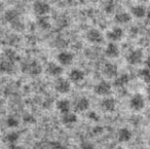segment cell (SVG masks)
<instances>
[{
	"label": "cell",
	"mask_w": 150,
	"mask_h": 149,
	"mask_svg": "<svg viewBox=\"0 0 150 149\" xmlns=\"http://www.w3.org/2000/svg\"><path fill=\"white\" fill-rule=\"evenodd\" d=\"M144 58V54L143 50L141 48H136L127 54V56L125 57V60L132 66H136V65H139L142 63Z\"/></svg>",
	"instance_id": "obj_3"
},
{
	"label": "cell",
	"mask_w": 150,
	"mask_h": 149,
	"mask_svg": "<svg viewBox=\"0 0 150 149\" xmlns=\"http://www.w3.org/2000/svg\"><path fill=\"white\" fill-rule=\"evenodd\" d=\"M123 35H125V33H123L122 28L116 26V27L112 28L111 30L107 31L106 38L110 42H113V43H115V42H117V41H120V40L123 38Z\"/></svg>",
	"instance_id": "obj_10"
},
{
	"label": "cell",
	"mask_w": 150,
	"mask_h": 149,
	"mask_svg": "<svg viewBox=\"0 0 150 149\" xmlns=\"http://www.w3.org/2000/svg\"><path fill=\"white\" fill-rule=\"evenodd\" d=\"M86 39L88 42L94 44H99L102 43L103 40H104V36H103L102 32L100 30L96 29V28H92L86 32Z\"/></svg>",
	"instance_id": "obj_8"
},
{
	"label": "cell",
	"mask_w": 150,
	"mask_h": 149,
	"mask_svg": "<svg viewBox=\"0 0 150 149\" xmlns=\"http://www.w3.org/2000/svg\"><path fill=\"white\" fill-rule=\"evenodd\" d=\"M23 120H24V122H25V123H35V122H36L35 117H34V116L32 115V114H30V113L24 114Z\"/></svg>",
	"instance_id": "obj_31"
},
{
	"label": "cell",
	"mask_w": 150,
	"mask_h": 149,
	"mask_svg": "<svg viewBox=\"0 0 150 149\" xmlns=\"http://www.w3.org/2000/svg\"><path fill=\"white\" fill-rule=\"evenodd\" d=\"M91 106L90 100L86 97H78L73 103V108L76 112H84L88 110Z\"/></svg>",
	"instance_id": "obj_12"
},
{
	"label": "cell",
	"mask_w": 150,
	"mask_h": 149,
	"mask_svg": "<svg viewBox=\"0 0 150 149\" xmlns=\"http://www.w3.org/2000/svg\"><path fill=\"white\" fill-rule=\"evenodd\" d=\"M104 9L107 13H111L113 11V9H114V3H113L112 1H108V2H106V5H105Z\"/></svg>",
	"instance_id": "obj_33"
},
{
	"label": "cell",
	"mask_w": 150,
	"mask_h": 149,
	"mask_svg": "<svg viewBox=\"0 0 150 149\" xmlns=\"http://www.w3.org/2000/svg\"><path fill=\"white\" fill-rule=\"evenodd\" d=\"M145 107V99L141 94H135L133 97L129 99V108L133 111L139 112L144 109Z\"/></svg>",
	"instance_id": "obj_4"
},
{
	"label": "cell",
	"mask_w": 150,
	"mask_h": 149,
	"mask_svg": "<svg viewBox=\"0 0 150 149\" xmlns=\"http://www.w3.org/2000/svg\"><path fill=\"white\" fill-rule=\"evenodd\" d=\"M115 149H123L122 147H117V148H115Z\"/></svg>",
	"instance_id": "obj_39"
},
{
	"label": "cell",
	"mask_w": 150,
	"mask_h": 149,
	"mask_svg": "<svg viewBox=\"0 0 150 149\" xmlns=\"http://www.w3.org/2000/svg\"><path fill=\"white\" fill-rule=\"evenodd\" d=\"M45 72L47 75L52 77H61V75L63 74L64 70H63V67L60 66L59 64L54 62H50L47 65H46V68H45Z\"/></svg>",
	"instance_id": "obj_11"
},
{
	"label": "cell",
	"mask_w": 150,
	"mask_h": 149,
	"mask_svg": "<svg viewBox=\"0 0 150 149\" xmlns=\"http://www.w3.org/2000/svg\"><path fill=\"white\" fill-rule=\"evenodd\" d=\"M56 108L59 112H61L62 114L69 113L71 110V103L68 99H60L57 101L56 103Z\"/></svg>",
	"instance_id": "obj_18"
},
{
	"label": "cell",
	"mask_w": 150,
	"mask_h": 149,
	"mask_svg": "<svg viewBox=\"0 0 150 149\" xmlns=\"http://www.w3.org/2000/svg\"><path fill=\"white\" fill-rule=\"evenodd\" d=\"M80 149H96V146L94 145V143L91 141H82L80 143Z\"/></svg>",
	"instance_id": "obj_30"
},
{
	"label": "cell",
	"mask_w": 150,
	"mask_h": 149,
	"mask_svg": "<svg viewBox=\"0 0 150 149\" xmlns=\"http://www.w3.org/2000/svg\"><path fill=\"white\" fill-rule=\"evenodd\" d=\"M105 56L109 59H115L119 56V48L116 43H113V42H109L107 44L106 48H105Z\"/></svg>",
	"instance_id": "obj_15"
},
{
	"label": "cell",
	"mask_w": 150,
	"mask_h": 149,
	"mask_svg": "<svg viewBox=\"0 0 150 149\" xmlns=\"http://www.w3.org/2000/svg\"><path fill=\"white\" fill-rule=\"evenodd\" d=\"M50 148L52 149H69L66 145L61 143L60 141H52V142H50Z\"/></svg>",
	"instance_id": "obj_29"
},
{
	"label": "cell",
	"mask_w": 150,
	"mask_h": 149,
	"mask_svg": "<svg viewBox=\"0 0 150 149\" xmlns=\"http://www.w3.org/2000/svg\"><path fill=\"white\" fill-rule=\"evenodd\" d=\"M129 76L127 73H122V74H118V76L114 79V87H125V85L129 83Z\"/></svg>",
	"instance_id": "obj_22"
},
{
	"label": "cell",
	"mask_w": 150,
	"mask_h": 149,
	"mask_svg": "<svg viewBox=\"0 0 150 149\" xmlns=\"http://www.w3.org/2000/svg\"><path fill=\"white\" fill-rule=\"evenodd\" d=\"M112 85L109 81L107 80H101L97 83L94 87V93L97 96H101V97H107L110 95Z\"/></svg>",
	"instance_id": "obj_2"
},
{
	"label": "cell",
	"mask_w": 150,
	"mask_h": 149,
	"mask_svg": "<svg viewBox=\"0 0 150 149\" xmlns=\"http://www.w3.org/2000/svg\"><path fill=\"white\" fill-rule=\"evenodd\" d=\"M147 17H148V19L150 20V6H149V9H147Z\"/></svg>",
	"instance_id": "obj_37"
},
{
	"label": "cell",
	"mask_w": 150,
	"mask_h": 149,
	"mask_svg": "<svg viewBox=\"0 0 150 149\" xmlns=\"http://www.w3.org/2000/svg\"><path fill=\"white\" fill-rule=\"evenodd\" d=\"M33 11L38 17H44L50 11V5L45 1H35L33 3Z\"/></svg>",
	"instance_id": "obj_9"
},
{
	"label": "cell",
	"mask_w": 150,
	"mask_h": 149,
	"mask_svg": "<svg viewBox=\"0 0 150 149\" xmlns=\"http://www.w3.org/2000/svg\"><path fill=\"white\" fill-rule=\"evenodd\" d=\"M20 139V134L18 132H11L8 134H6L3 138L5 143H9V145L16 144Z\"/></svg>",
	"instance_id": "obj_24"
},
{
	"label": "cell",
	"mask_w": 150,
	"mask_h": 149,
	"mask_svg": "<svg viewBox=\"0 0 150 149\" xmlns=\"http://www.w3.org/2000/svg\"><path fill=\"white\" fill-rule=\"evenodd\" d=\"M133 134L127 128H120L117 131V140L120 143H127L132 140Z\"/></svg>",
	"instance_id": "obj_17"
},
{
	"label": "cell",
	"mask_w": 150,
	"mask_h": 149,
	"mask_svg": "<svg viewBox=\"0 0 150 149\" xmlns=\"http://www.w3.org/2000/svg\"><path fill=\"white\" fill-rule=\"evenodd\" d=\"M54 89H56L57 93L61 94V95L68 94L71 89L70 81L68 79L64 78V77H59L54 82Z\"/></svg>",
	"instance_id": "obj_6"
},
{
	"label": "cell",
	"mask_w": 150,
	"mask_h": 149,
	"mask_svg": "<svg viewBox=\"0 0 150 149\" xmlns=\"http://www.w3.org/2000/svg\"><path fill=\"white\" fill-rule=\"evenodd\" d=\"M102 73L106 78L115 79L118 76V67H117L114 63L107 62V63H105L104 66H103Z\"/></svg>",
	"instance_id": "obj_7"
},
{
	"label": "cell",
	"mask_w": 150,
	"mask_h": 149,
	"mask_svg": "<svg viewBox=\"0 0 150 149\" xmlns=\"http://www.w3.org/2000/svg\"><path fill=\"white\" fill-rule=\"evenodd\" d=\"M37 25L39 26L41 29L47 30L50 28V18L44 16V17H38L37 19Z\"/></svg>",
	"instance_id": "obj_25"
},
{
	"label": "cell",
	"mask_w": 150,
	"mask_h": 149,
	"mask_svg": "<svg viewBox=\"0 0 150 149\" xmlns=\"http://www.w3.org/2000/svg\"><path fill=\"white\" fill-rule=\"evenodd\" d=\"M138 149H147V148H144V147H140V148H138Z\"/></svg>",
	"instance_id": "obj_40"
},
{
	"label": "cell",
	"mask_w": 150,
	"mask_h": 149,
	"mask_svg": "<svg viewBox=\"0 0 150 149\" xmlns=\"http://www.w3.org/2000/svg\"><path fill=\"white\" fill-rule=\"evenodd\" d=\"M8 149H21L17 144H13V145H9Z\"/></svg>",
	"instance_id": "obj_35"
},
{
	"label": "cell",
	"mask_w": 150,
	"mask_h": 149,
	"mask_svg": "<svg viewBox=\"0 0 150 149\" xmlns=\"http://www.w3.org/2000/svg\"><path fill=\"white\" fill-rule=\"evenodd\" d=\"M132 21V16L131 13H127V11H120V13H116L114 17V22L118 25H125Z\"/></svg>",
	"instance_id": "obj_19"
},
{
	"label": "cell",
	"mask_w": 150,
	"mask_h": 149,
	"mask_svg": "<svg viewBox=\"0 0 150 149\" xmlns=\"http://www.w3.org/2000/svg\"><path fill=\"white\" fill-rule=\"evenodd\" d=\"M22 71L31 76H38L42 73V66L38 61L34 60L22 64Z\"/></svg>",
	"instance_id": "obj_1"
},
{
	"label": "cell",
	"mask_w": 150,
	"mask_h": 149,
	"mask_svg": "<svg viewBox=\"0 0 150 149\" xmlns=\"http://www.w3.org/2000/svg\"><path fill=\"white\" fill-rule=\"evenodd\" d=\"M148 144H149V146H150V137H149V139H148Z\"/></svg>",
	"instance_id": "obj_38"
},
{
	"label": "cell",
	"mask_w": 150,
	"mask_h": 149,
	"mask_svg": "<svg viewBox=\"0 0 150 149\" xmlns=\"http://www.w3.org/2000/svg\"><path fill=\"white\" fill-rule=\"evenodd\" d=\"M19 119H18L16 116H8V117L6 118V126H8V128H17V126H19Z\"/></svg>",
	"instance_id": "obj_28"
},
{
	"label": "cell",
	"mask_w": 150,
	"mask_h": 149,
	"mask_svg": "<svg viewBox=\"0 0 150 149\" xmlns=\"http://www.w3.org/2000/svg\"><path fill=\"white\" fill-rule=\"evenodd\" d=\"M57 60H58V63L60 66H70L73 63V61H74V55H73V53L69 52V50H63V52H60L57 55Z\"/></svg>",
	"instance_id": "obj_5"
},
{
	"label": "cell",
	"mask_w": 150,
	"mask_h": 149,
	"mask_svg": "<svg viewBox=\"0 0 150 149\" xmlns=\"http://www.w3.org/2000/svg\"><path fill=\"white\" fill-rule=\"evenodd\" d=\"M4 56H5V58H6V60L9 61V62H11V63H15L16 61L19 60V56H18V54L13 50H11V48L4 50Z\"/></svg>",
	"instance_id": "obj_27"
},
{
	"label": "cell",
	"mask_w": 150,
	"mask_h": 149,
	"mask_svg": "<svg viewBox=\"0 0 150 149\" xmlns=\"http://www.w3.org/2000/svg\"><path fill=\"white\" fill-rule=\"evenodd\" d=\"M4 18L8 23L13 24L20 20V13H19V11H16V9H8V11L5 13Z\"/></svg>",
	"instance_id": "obj_23"
},
{
	"label": "cell",
	"mask_w": 150,
	"mask_h": 149,
	"mask_svg": "<svg viewBox=\"0 0 150 149\" xmlns=\"http://www.w3.org/2000/svg\"><path fill=\"white\" fill-rule=\"evenodd\" d=\"M88 118L90 120H92V121H95V122H97V121H99L100 120V117H99V115L97 114V112H95V111H90L88 113Z\"/></svg>",
	"instance_id": "obj_32"
},
{
	"label": "cell",
	"mask_w": 150,
	"mask_h": 149,
	"mask_svg": "<svg viewBox=\"0 0 150 149\" xmlns=\"http://www.w3.org/2000/svg\"><path fill=\"white\" fill-rule=\"evenodd\" d=\"M139 77L147 84H150V69L148 68H142L138 72Z\"/></svg>",
	"instance_id": "obj_26"
},
{
	"label": "cell",
	"mask_w": 150,
	"mask_h": 149,
	"mask_svg": "<svg viewBox=\"0 0 150 149\" xmlns=\"http://www.w3.org/2000/svg\"><path fill=\"white\" fill-rule=\"evenodd\" d=\"M131 16L132 18H136V19H144V18L147 16V9L144 5L138 4L135 6H132L131 9Z\"/></svg>",
	"instance_id": "obj_16"
},
{
	"label": "cell",
	"mask_w": 150,
	"mask_h": 149,
	"mask_svg": "<svg viewBox=\"0 0 150 149\" xmlns=\"http://www.w3.org/2000/svg\"><path fill=\"white\" fill-rule=\"evenodd\" d=\"M68 77H69L68 80H70L71 82L79 83L84 79L86 73H84L83 70H81V69H79V68H73L72 70L69 72Z\"/></svg>",
	"instance_id": "obj_13"
},
{
	"label": "cell",
	"mask_w": 150,
	"mask_h": 149,
	"mask_svg": "<svg viewBox=\"0 0 150 149\" xmlns=\"http://www.w3.org/2000/svg\"><path fill=\"white\" fill-rule=\"evenodd\" d=\"M145 66H146V68H148V69H150V55L149 56L146 58V60H145Z\"/></svg>",
	"instance_id": "obj_34"
},
{
	"label": "cell",
	"mask_w": 150,
	"mask_h": 149,
	"mask_svg": "<svg viewBox=\"0 0 150 149\" xmlns=\"http://www.w3.org/2000/svg\"><path fill=\"white\" fill-rule=\"evenodd\" d=\"M101 108L103 109V111L105 112H113L115 111L117 106V102L114 98L111 97H106L101 101L100 104Z\"/></svg>",
	"instance_id": "obj_14"
},
{
	"label": "cell",
	"mask_w": 150,
	"mask_h": 149,
	"mask_svg": "<svg viewBox=\"0 0 150 149\" xmlns=\"http://www.w3.org/2000/svg\"><path fill=\"white\" fill-rule=\"evenodd\" d=\"M15 72V64L7 60L0 62V73L2 74H13Z\"/></svg>",
	"instance_id": "obj_21"
},
{
	"label": "cell",
	"mask_w": 150,
	"mask_h": 149,
	"mask_svg": "<svg viewBox=\"0 0 150 149\" xmlns=\"http://www.w3.org/2000/svg\"><path fill=\"white\" fill-rule=\"evenodd\" d=\"M146 93H147V96H148V98L150 99V84L147 87V89H146Z\"/></svg>",
	"instance_id": "obj_36"
},
{
	"label": "cell",
	"mask_w": 150,
	"mask_h": 149,
	"mask_svg": "<svg viewBox=\"0 0 150 149\" xmlns=\"http://www.w3.org/2000/svg\"><path fill=\"white\" fill-rule=\"evenodd\" d=\"M78 118L77 115L75 113H72V112H69V113L63 114L62 117H61V121L64 126H73L77 122Z\"/></svg>",
	"instance_id": "obj_20"
}]
</instances>
